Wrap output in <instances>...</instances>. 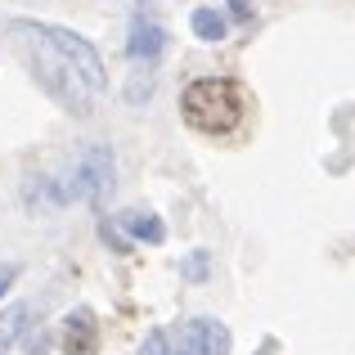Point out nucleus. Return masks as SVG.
Returning <instances> with one entry per match:
<instances>
[{"instance_id":"1","label":"nucleus","mask_w":355,"mask_h":355,"mask_svg":"<svg viewBox=\"0 0 355 355\" xmlns=\"http://www.w3.org/2000/svg\"><path fill=\"white\" fill-rule=\"evenodd\" d=\"M14 41L27 50L41 86L54 99L72 108V113H90L95 95L104 90V59L86 36L68 32V27H45V23H14Z\"/></svg>"},{"instance_id":"2","label":"nucleus","mask_w":355,"mask_h":355,"mask_svg":"<svg viewBox=\"0 0 355 355\" xmlns=\"http://www.w3.org/2000/svg\"><path fill=\"white\" fill-rule=\"evenodd\" d=\"M180 113L193 130H202V135H230L243 121V90H239V81H230V77H202L184 90Z\"/></svg>"},{"instance_id":"3","label":"nucleus","mask_w":355,"mask_h":355,"mask_svg":"<svg viewBox=\"0 0 355 355\" xmlns=\"http://www.w3.org/2000/svg\"><path fill=\"white\" fill-rule=\"evenodd\" d=\"M144 355H230V329L220 320H184L180 329H153L144 338Z\"/></svg>"},{"instance_id":"4","label":"nucleus","mask_w":355,"mask_h":355,"mask_svg":"<svg viewBox=\"0 0 355 355\" xmlns=\"http://www.w3.org/2000/svg\"><path fill=\"white\" fill-rule=\"evenodd\" d=\"M63 355H99V324L90 311H72L63 320Z\"/></svg>"},{"instance_id":"5","label":"nucleus","mask_w":355,"mask_h":355,"mask_svg":"<svg viewBox=\"0 0 355 355\" xmlns=\"http://www.w3.org/2000/svg\"><path fill=\"white\" fill-rule=\"evenodd\" d=\"M166 50V32H162V23H153V18H135L130 23V41H126V54L135 63H153L157 54Z\"/></svg>"},{"instance_id":"6","label":"nucleus","mask_w":355,"mask_h":355,"mask_svg":"<svg viewBox=\"0 0 355 355\" xmlns=\"http://www.w3.org/2000/svg\"><path fill=\"white\" fill-rule=\"evenodd\" d=\"M117 220H121V225H126L135 239H148V243H162V234H166V230H162V220H157V216H148V211H121Z\"/></svg>"},{"instance_id":"7","label":"nucleus","mask_w":355,"mask_h":355,"mask_svg":"<svg viewBox=\"0 0 355 355\" xmlns=\"http://www.w3.org/2000/svg\"><path fill=\"white\" fill-rule=\"evenodd\" d=\"M189 27L198 41H225V14H216V9H193Z\"/></svg>"},{"instance_id":"8","label":"nucleus","mask_w":355,"mask_h":355,"mask_svg":"<svg viewBox=\"0 0 355 355\" xmlns=\"http://www.w3.org/2000/svg\"><path fill=\"white\" fill-rule=\"evenodd\" d=\"M23 324H27V306H9V311H0V355H9L14 338L23 333Z\"/></svg>"},{"instance_id":"9","label":"nucleus","mask_w":355,"mask_h":355,"mask_svg":"<svg viewBox=\"0 0 355 355\" xmlns=\"http://www.w3.org/2000/svg\"><path fill=\"white\" fill-rule=\"evenodd\" d=\"M180 270H184V279H202V275H207V252H193Z\"/></svg>"},{"instance_id":"10","label":"nucleus","mask_w":355,"mask_h":355,"mask_svg":"<svg viewBox=\"0 0 355 355\" xmlns=\"http://www.w3.org/2000/svg\"><path fill=\"white\" fill-rule=\"evenodd\" d=\"M230 9H234L239 23H252V9H257V0H230Z\"/></svg>"},{"instance_id":"11","label":"nucleus","mask_w":355,"mask_h":355,"mask_svg":"<svg viewBox=\"0 0 355 355\" xmlns=\"http://www.w3.org/2000/svg\"><path fill=\"white\" fill-rule=\"evenodd\" d=\"M14 279H18V266H0V293H9Z\"/></svg>"}]
</instances>
